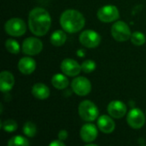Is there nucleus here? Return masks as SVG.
<instances>
[{
	"label": "nucleus",
	"mask_w": 146,
	"mask_h": 146,
	"mask_svg": "<svg viewBox=\"0 0 146 146\" xmlns=\"http://www.w3.org/2000/svg\"><path fill=\"white\" fill-rule=\"evenodd\" d=\"M5 47L7 50L12 54H18L20 52V45L18 42L15 39L9 38L5 42Z\"/></svg>",
	"instance_id": "nucleus-20"
},
{
	"label": "nucleus",
	"mask_w": 146,
	"mask_h": 146,
	"mask_svg": "<svg viewBox=\"0 0 146 146\" xmlns=\"http://www.w3.org/2000/svg\"><path fill=\"white\" fill-rule=\"evenodd\" d=\"M108 113L110 116L115 119L123 117L127 113V106L124 103L115 100L110 103L108 105Z\"/></svg>",
	"instance_id": "nucleus-12"
},
{
	"label": "nucleus",
	"mask_w": 146,
	"mask_h": 146,
	"mask_svg": "<svg viewBox=\"0 0 146 146\" xmlns=\"http://www.w3.org/2000/svg\"><path fill=\"white\" fill-rule=\"evenodd\" d=\"M85 18L83 15L75 9L65 10L60 18V24L63 30L69 33L80 31L85 26Z\"/></svg>",
	"instance_id": "nucleus-2"
},
{
	"label": "nucleus",
	"mask_w": 146,
	"mask_h": 146,
	"mask_svg": "<svg viewBox=\"0 0 146 146\" xmlns=\"http://www.w3.org/2000/svg\"><path fill=\"white\" fill-rule=\"evenodd\" d=\"M72 89L79 96H86L90 93L92 85L88 79L86 77H77L72 81Z\"/></svg>",
	"instance_id": "nucleus-9"
},
{
	"label": "nucleus",
	"mask_w": 146,
	"mask_h": 146,
	"mask_svg": "<svg viewBox=\"0 0 146 146\" xmlns=\"http://www.w3.org/2000/svg\"><path fill=\"white\" fill-rule=\"evenodd\" d=\"M15 84L13 74L9 71H2L0 74V89L3 92H7L12 89Z\"/></svg>",
	"instance_id": "nucleus-14"
},
{
	"label": "nucleus",
	"mask_w": 146,
	"mask_h": 146,
	"mask_svg": "<svg viewBox=\"0 0 146 146\" xmlns=\"http://www.w3.org/2000/svg\"><path fill=\"white\" fill-rule=\"evenodd\" d=\"M5 32L10 36H21L26 33L27 26L23 20L20 18H12L9 20L4 26Z\"/></svg>",
	"instance_id": "nucleus-5"
},
{
	"label": "nucleus",
	"mask_w": 146,
	"mask_h": 146,
	"mask_svg": "<svg viewBox=\"0 0 146 146\" xmlns=\"http://www.w3.org/2000/svg\"><path fill=\"white\" fill-rule=\"evenodd\" d=\"M50 146H65V144L62 142V140H60V139H57V140H55L53 142H51L50 144Z\"/></svg>",
	"instance_id": "nucleus-27"
},
{
	"label": "nucleus",
	"mask_w": 146,
	"mask_h": 146,
	"mask_svg": "<svg viewBox=\"0 0 146 146\" xmlns=\"http://www.w3.org/2000/svg\"><path fill=\"white\" fill-rule=\"evenodd\" d=\"M18 68L23 74H30L36 68V62L31 57H22L18 62Z\"/></svg>",
	"instance_id": "nucleus-15"
},
{
	"label": "nucleus",
	"mask_w": 146,
	"mask_h": 146,
	"mask_svg": "<svg viewBox=\"0 0 146 146\" xmlns=\"http://www.w3.org/2000/svg\"><path fill=\"white\" fill-rule=\"evenodd\" d=\"M120 16L118 9L114 5H105L98 11V17L103 22H112Z\"/></svg>",
	"instance_id": "nucleus-7"
},
{
	"label": "nucleus",
	"mask_w": 146,
	"mask_h": 146,
	"mask_svg": "<svg viewBox=\"0 0 146 146\" xmlns=\"http://www.w3.org/2000/svg\"><path fill=\"white\" fill-rule=\"evenodd\" d=\"M79 114L86 121H93L98 116V109L92 101L85 100L80 104Z\"/></svg>",
	"instance_id": "nucleus-3"
},
{
	"label": "nucleus",
	"mask_w": 146,
	"mask_h": 146,
	"mask_svg": "<svg viewBox=\"0 0 146 146\" xmlns=\"http://www.w3.org/2000/svg\"><path fill=\"white\" fill-rule=\"evenodd\" d=\"M111 34L113 38L118 42H124L131 38V30L127 24L124 21H119L113 24L111 27Z\"/></svg>",
	"instance_id": "nucleus-4"
},
{
	"label": "nucleus",
	"mask_w": 146,
	"mask_h": 146,
	"mask_svg": "<svg viewBox=\"0 0 146 146\" xmlns=\"http://www.w3.org/2000/svg\"><path fill=\"white\" fill-rule=\"evenodd\" d=\"M32 93L33 95L40 100H44L48 98L50 96V90L47 86H45L43 83H37L35 84L32 88Z\"/></svg>",
	"instance_id": "nucleus-17"
},
{
	"label": "nucleus",
	"mask_w": 146,
	"mask_h": 146,
	"mask_svg": "<svg viewBox=\"0 0 146 146\" xmlns=\"http://www.w3.org/2000/svg\"><path fill=\"white\" fill-rule=\"evenodd\" d=\"M51 18L49 12L43 8H34L28 16V26L31 32L36 36H44L50 27Z\"/></svg>",
	"instance_id": "nucleus-1"
},
{
	"label": "nucleus",
	"mask_w": 146,
	"mask_h": 146,
	"mask_svg": "<svg viewBox=\"0 0 146 146\" xmlns=\"http://www.w3.org/2000/svg\"><path fill=\"white\" fill-rule=\"evenodd\" d=\"M23 133H25L26 136H27L29 138H32V137L35 136V134L37 133L36 126L31 121L26 122L24 124V127H23Z\"/></svg>",
	"instance_id": "nucleus-23"
},
{
	"label": "nucleus",
	"mask_w": 146,
	"mask_h": 146,
	"mask_svg": "<svg viewBox=\"0 0 146 146\" xmlns=\"http://www.w3.org/2000/svg\"><path fill=\"white\" fill-rule=\"evenodd\" d=\"M9 146H27L29 145V142L27 139H25L22 136L17 135L9 139L8 142Z\"/></svg>",
	"instance_id": "nucleus-21"
},
{
	"label": "nucleus",
	"mask_w": 146,
	"mask_h": 146,
	"mask_svg": "<svg viewBox=\"0 0 146 146\" xmlns=\"http://www.w3.org/2000/svg\"><path fill=\"white\" fill-rule=\"evenodd\" d=\"M67 40L66 33L62 30H57L54 32L50 36V42L55 46H62L65 44Z\"/></svg>",
	"instance_id": "nucleus-19"
},
{
	"label": "nucleus",
	"mask_w": 146,
	"mask_h": 146,
	"mask_svg": "<svg viewBox=\"0 0 146 146\" xmlns=\"http://www.w3.org/2000/svg\"><path fill=\"white\" fill-rule=\"evenodd\" d=\"M42 49H43V44L41 40L34 37L27 38L22 43L23 53L29 56H33L40 53Z\"/></svg>",
	"instance_id": "nucleus-8"
},
{
	"label": "nucleus",
	"mask_w": 146,
	"mask_h": 146,
	"mask_svg": "<svg viewBox=\"0 0 146 146\" xmlns=\"http://www.w3.org/2000/svg\"><path fill=\"white\" fill-rule=\"evenodd\" d=\"M96 68V63L92 60H86L81 64V69L85 73H92Z\"/></svg>",
	"instance_id": "nucleus-25"
},
{
	"label": "nucleus",
	"mask_w": 146,
	"mask_h": 146,
	"mask_svg": "<svg viewBox=\"0 0 146 146\" xmlns=\"http://www.w3.org/2000/svg\"><path fill=\"white\" fill-rule=\"evenodd\" d=\"M127 120L128 125L134 129L141 128L145 122V117L144 113L142 112L141 110L137 108L130 110V112L127 115Z\"/></svg>",
	"instance_id": "nucleus-10"
},
{
	"label": "nucleus",
	"mask_w": 146,
	"mask_h": 146,
	"mask_svg": "<svg viewBox=\"0 0 146 146\" xmlns=\"http://www.w3.org/2000/svg\"><path fill=\"white\" fill-rule=\"evenodd\" d=\"M2 128L8 133L15 132L17 129V123L14 120H6L2 124Z\"/></svg>",
	"instance_id": "nucleus-24"
},
{
	"label": "nucleus",
	"mask_w": 146,
	"mask_h": 146,
	"mask_svg": "<svg viewBox=\"0 0 146 146\" xmlns=\"http://www.w3.org/2000/svg\"><path fill=\"white\" fill-rule=\"evenodd\" d=\"M68 132L66 130H61L58 133V139L60 140H65L68 138Z\"/></svg>",
	"instance_id": "nucleus-26"
},
{
	"label": "nucleus",
	"mask_w": 146,
	"mask_h": 146,
	"mask_svg": "<svg viewBox=\"0 0 146 146\" xmlns=\"http://www.w3.org/2000/svg\"><path fill=\"white\" fill-rule=\"evenodd\" d=\"M80 42L87 48H95L100 44L101 37L93 30H85L80 35Z\"/></svg>",
	"instance_id": "nucleus-6"
},
{
	"label": "nucleus",
	"mask_w": 146,
	"mask_h": 146,
	"mask_svg": "<svg viewBox=\"0 0 146 146\" xmlns=\"http://www.w3.org/2000/svg\"><path fill=\"white\" fill-rule=\"evenodd\" d=\"M61 69L68 76H76L81 71V65L74 59L66 58L61 63Z\"/></svg>",
	"instance_id": "nucleus-11"
},
{
	"label": "nucleus",
	"mask_w": 146,
	"mask_h": 146,
	"mask_svg": "<svg viewBox=\"0 0 146 146\" xmlns=\"http://www.w3.org/2000/svg\"><path fill=\"white\" fill-rule=\"evenodd\" d=\"M98 127L104 133H111L115 127V121L108 115H102L98 120Z\"/></svg>",
	"instance_id": "nucleus-16"
},
{
	"label": "nucleus",
	"mask_w": 146,
	"mask_h": 146,
	"mask_svg": "<svg viewBox=\"0 0 146 146\" xmlns=\"http://www.w3.org/2000/svg\"><path fill=\"white\" fill-rule=\"evenodd\" d=\"M51 82H52L53 86L58 90H62V89L67 88L68 86V84H69L68 79L62 74H55L52 77Z\"/></svg>",
	"instance_id": "nucleus-18"
},
{
	"label": "nucleus",
	"mask_w": 146,
	"mask_h": 146,
	"mask_svg": "<svg viewBox=\"0 0 146 146\" xmlns=\"http://www.w3.org/2000/svg\"><path fill=\"white\" fill-rule=\"evenodd\" d=\"M80 137L86 143H91L98 137V129L93 124H86L80 129Z\"/></svg>",
	"instance_id": "nucleus-13"
},
{
	"label": "nucleus",
	"mask_w": 146,
	"mask_h": 146,
	"mask_svg": "<svg viewBox=\"0 0 146 146\" xmlns=\"http://www.w3.org/2000/svg\"><path fill=\"white\" fill-rule=\"evenodd\" d=\"M145 35L140 32H134L131 35V41L135 45H142L145 43Z\"/></svg>",
	"instance_id": "nucleus-22"
}]
</instances>
